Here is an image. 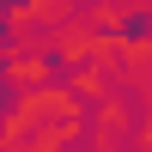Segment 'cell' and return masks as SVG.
Returning a JSON list of instances; mask_svg holds the SVG:
<instances>
[{
    "mask_svg": "<svg viewBox=\"0 0 152 152\" xmlns=\"http://www.w3.org/2000/svg\"><path fill=\"white\" fill-rule=\"evenodd\" d=\"M122 37H128V43H146L152 37V12H128V18H122Z\"/></svg>",
    "mask_w": 152,
    "mask_h": 152,
    "instance_id": "6da1fadb",
    "label": "cell"
}]
</instances>
